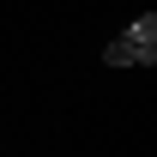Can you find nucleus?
<instances>
[{
  "mask_svg": "<svg viewBox=\"0 0 157 157\" xmlns=\"http://www.w3.org/2000/svg\"><path fill=\"white\" fill-rule=\"evenodd\" d=\"M103 60H109V67H151L157 55H145V48H133L127 36H115L109 48H103Z\"/></svg>",
  "mask_w": 157,
  "mask_h": 157,
  "instance_id": "f257e3e1",
  "label": "nucleus"
},
{
  "mask_svg": "<svg viewBox=\"0 0 157 157\" xmlns=\"http://www.w3.org/2000/svg\"><path fill=\"white\" fill-rule=\"evenodd\" d=\"M127 42H133V48H145V55H157V18H151V12L127 24Z\"/></svg>",
  "mask_w": 157,
  "mask_h": 157,
  "instance_id": "f03ea898",
  "label": "nucleus"
}]
</instances>
